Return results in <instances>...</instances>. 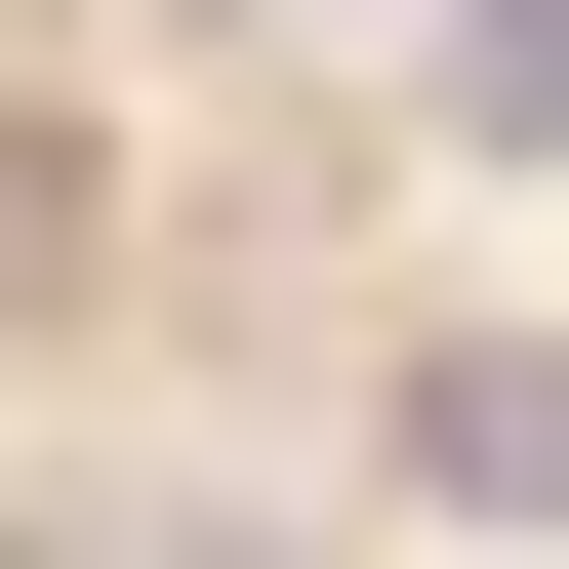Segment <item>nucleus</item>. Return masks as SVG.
I'll return each mask as SVG.
<instances>
[{"label":"nucleus","instance_id":"1","mask_svg":"<svg viewBox=\"0 0 569 569\" xmlns=\"http://www.w3.org/2000/svg\"><path fill=\"white\" fill-rule=\"evenodd\" d=\"M407 488H448V529H569V367H529V326L407 367Z\"/></svg>","mask_w":569,"mask_h":569},{"label":"nucleus","instance_id":"2","mask_svg":"<svg viewBox=\"0 0 569 569\" xmlns=\"http://www.w3.org/2000/svg\"><path fill=\"white\" fill-rule=\"evenodd\" d=\"M448 122H488V163H569V0H448Z\"/></svg>","mask_w":569,"mask_h":569}]
</instances>
